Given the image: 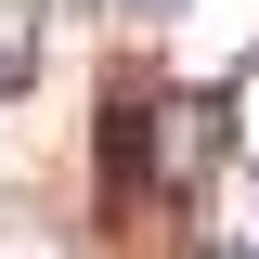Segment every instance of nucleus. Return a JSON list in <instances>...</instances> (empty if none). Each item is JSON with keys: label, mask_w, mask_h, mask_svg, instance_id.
I'll list each match as a JSON object with an SVG mask.
<instances>
[{"label": "nucleus", "mask_w": 259, "mask_h": 259, "mask_svg": "<svg viewBox=\"0 0 259 259\" xmlns=\"http://www.w3.org/2000/svg\"><path fill=\"white\" fill-rule=\"evenodd\" d=\"M117 13H143V26H156V13H182V0H117Z\"/></svg>", "instance_id": "f257e3e1"}]
</instances>
